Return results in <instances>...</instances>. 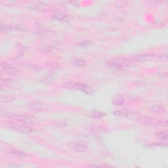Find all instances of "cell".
<instances>
[{"instance_id": "cell-10", "label": "cell", "mask_w": 168, "mask_h": 168, "mask_svg": "<svg viewBox=\"0 0 168 168\" xmlns=\"http://www.w3.org/2000/svg\"><path fill=\"white\" fill-rule=\"evenodd\" d=\"M116 115L119 116H124V117H131L134 114V112L132 111L128 110H118L114 112Z\"/></svg>"}, {"instance_id": "cell-11", "label": "cell", "mask_w": 168, "mask_h": 168, "mask_svg": "<svg viewBox=\"0 0 168 168\" xmlns=\"http://www.w3.org/2000/svg\"><path fill=\"white\" fill-rule=\"evenodd\" d=\"M124 102H125V99H124L123 95H117L113 99V104L116 106L122 105Z\"/></svg>"}, {"instance_id": "cell-1", "label": "cell", "mask_w": 168, "mask_h": 168, "mask_svg": "<svg viewBox=\"0 0 168 168\" xmlns=\"http://www.w3.org/2000/svg\"><path fill=\"white\" fill-rule=\"evenodd\" d=\"M139 121L143 125H146L147 126H152V125H160L166 127L167 125V120H160L148 116H144L139 119Z\"/></svg>"}, {"instance_id": "cell-16", "label": "cell", "mask_w": 168, "mask_h": 168, "mask_svg": "<svg viewBox=\"0 0 168 168\" xmlns=\"http://www.w3.org/2000/svg\"><path fill=\"white\" fill-rule=\"evenodd\" d=\"M105 115V113L100 112V111H98V110H93L91 114V116H92V117L95 118H102Z\"/></svg>"}, {"instance_id": "cell-13", "label": "cell", "mask_w": 168, "mask_h": 168, "mask_svg": "<svg viewBox=\"0 0 168 168\" xmlns=\"http://www.w3.org/2000/svg\"><path fill=\"white\" fill-rule=\"evenodd\" d=\"M156 137L162 141H167L168 139V134L167 131H160L156 133Z\"/></svg>"}, {"instance_id": "cell-20", "label": "cell", "mask_w": 168, "mask_h": 168, "mask_svg": "<svg viewBox=\"0 0 168 168\" xmlns=\"http://www.w3.org/2000/svg\"><path fill=\"white\" fill-rule=\"evenodd\" d=\"M11 82V80H10L9 78H6V79H5V81H4L3 79L1 80L2 84H5V85H8Z\"/></svg>"}, {"instance_id": "cell-6", "label": "cell", "mask_w": 168, "mask_h": 168, "mask_svg": "<svg viewBox=\"0 0 168 168\" xmlns=\"http://www.w3.org/2000/svg\"><path fill=\"white\" fill-rule=\"evenodd\" d=\"M28 107L31 110L33 111H38V112H41V111H45L47 109V107L42 103L38 102H32L28 104Z\"/></svg>"}, {"instance_id": "cell-5", "label": "cell", "mask_w": 168, "mask_h": 168, "mask_svg": "<svg viewBox=\"0 0 168 168\" xmlns=\"http://www.w3.org/2000/svg\"><path fill=\"white\" fill-rule=\"evenodd\" d=\"M1 70L6 72L7 74L15 76L19 72V70L16 67H14L11 65H9L7 63L1 64Z\"/></svg>"}, {"instance_id": "cell-3", "label": "cell", "mask_w": 168, "mask_h": 168, "mask_svg": "<svg viewBox=\"0 0 168 168\" xmlns=\"http://www.w3.org/2000/svg\"><path fill=\"white\" fill-rule=\"evenodd\" d=\"M9 118L12 119V120H16L18 122L28 124V125H31L34 123L35 120L33 117L30 115H25V114H11L9 115Z\"/></svg>"}, {"instance_id": "cell-19", "label": "cell", "mask_w": 168, "mask_h": 168, "mask_svg": "<svg viewBox=\"0 0 168 168\" xmlns=\"http://www.w3.org/2000/svg\"><path fill=\"white\" fill-rule=\"evenodd\" d=\"M129 2L128 1H117L116 2V6L120 7H124L128 6Z\"/></svg>"}, {"instance_id": "cell-15", "label": "cell", "mask_w": 168, "mask_h": 168, "mask_svg": "<svg viewBox=\"0 0 168 168\" xmlns=\"http://www.w3.org/2000/svg\"><path fill=\"white\" fill-rule=\"evenodd\" d=\"M33 6H34L35 9L40 10V11H42V10H45V9H47V5L41 3V2H35L34 5H33Z\"/></svg>"}, {"instance_id": "cell-17", "label": "cell", "mask_w": 168, "mask_h": 168, "mask_svg": "<svg viewBox=\"0 0 168 168\" xmlns=\"http://www.w3.org/2000/svg\"><path fill=\"white\" fill-rule=\"evenodd\" d=\"M15 29L17 31H19V32H26L28 30V28L26 26H24L21 24L15 25Z\"/></svg>"}, {"instance_id": "cell-14", "label": "cell", "mask_w": 168, "mask_h": 168, "mask_svg": "<svg viewBox=\"0 0 168 168\" xmlns=\"http://www.w3.org/2000/svg\"><path fill=\"white\" fill-rule=\"evenodd\" d=\"M10 152H11V153L16 155V156H19L20 158H25L27 156V154H26L24 152L19 151V150L17 149H11L10 150Z\"/></svg>"}, {"instance_id": "cell-9", "label": "cell", "mask_w": 168, "mask_h": 168, "mask_svg": "<svg viewBox=\"0 0 168 168\" xmlns=\"http://www.w3.org/2000/svg\"><path fill=\"white\" fill-rule=\"evenodd\" d=\"M150 110H151V112H154V113H164L165 112V108L164 106L160 105H155L154 106H152V107L150 108Z\"/></svg>"}, {"instance_id": "cell-2", "label": "cell", "mask_w": 168, "mask_h": 168, "mask_svg": "<svg viewBox=\"0 0 168 168\" xmlns=\"http://www.w3.org/2000/svg\"><path fill=\"white\" fill-rule=\"evenodd\" d=\"M64 87L66 88L70 89L72 90H78V91H82L85 92L87 94L93 93V90L90 88L89 86L84 84H81V83L77 82H68L64 85Z\"/></svg>"}, {"instance_id": "cell-7", "label": "cell", "mask_w": 168, "mask_h": 168, "mask_svg": "<svg viewBox=\"0 0 168 168\" xmlns=\"http://www.w3.org/2000/svg\"><path fill=\"white\" fill-rule=\"evenodd\" d=\"M154 57V55L153 54H141V55H137L134 56L132 58L133 61H150L153 59Z\"/></svg>"}, {"instance_id": "cell-18", "label": "cell", "mask_w": 168, "mask_h": 168, "mask_svg": "<svg viewBox=\"0 0 168 168\" xmlns=\"http://www.w3.org/2000/svg\"><path fill=\"white\" fill-rule=\"evenodd\" d=\"M74 64L77 66L83 67L86 65V61L81 59H77L74 61Z\"/></svg>"}, {"instance_id": "cell-12", "label": "cell", "mask_w": 168, "mask_h": 168, "mask_svg": "<svg viewBox=\"0 0 168 168\" xmlns=\"http://www.w3.org/2000/svg\"><path fill=\"white\" fill-rule=\"evenodd\" d=\"M53 19L59 20V21H61V22H66V21H68V20H69V17H68V15H66L58 13V14H55V15H54Z\"/></svg>"}, {"instance_id": "cell-4", "label": "cell", "mask_w": 168, "mask_h": 168, "mask_svg": "<svg viewBox=\"0 0 168 168\" xmlns=\"http://www.w3.org/2000/svg\"><path fill=\"white\" fill-rule=\"evenodd\" d=\"M6 126L9 128L11 129V130H16L17 131L22 133H29L32 132L33 130V129L30 127L28 124H24V123H7Z\"/></svg>"}, {"instance_id": "cell-8", "label": "cell", "mask_w": 168, "mask_h": 168, "mask_svg": "<svg viewBox=\"0 0 168 168\" xmlns=\"http://www.w3.org/2000/svg\"><path fill=\"white\" fill-rule=\"evenodd\" d=\"M70 148L76 152H82L86 151L87 146L84 143H80V142H76V143H74L71 144Z\"/></svg>"}]
</instances>
